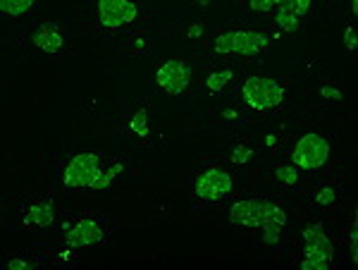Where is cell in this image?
Instances as JSON below:
<instances>
[{"label": "cell", "mask_w": 358, "mask_h": 270, "mask_svg": "<svg viewBox=\"0 0 358 270\" xmlns=\"http://www.w3.org/2000/svg\"><path fill=\"white\" fill-rule=\"evenodd\" d=\"M94 24L103 34H141L151 24V8L134 0H101L94 8Z\"/></svg>", "instance_id": "6da1fadb"}, {"label": "cell", "mask_w": 358, "mask_h": 270, "mask_svg": "<svg viewBox=\"0 0 358 270\" xmlns=\"http://www.w3.org/2000/svg\"><path fill=\"white\" fill-rule=\"evenodd\" d=\"M113 227V220L103 213H72L62 218L60 237L72 249H94L108 242Z\"/></svg>", "instance_id": "7a4b0ae2"}, {"label": "cell", "mask_w": 358, "mask_h": 270, "mask_svg": "<svg viewBox=\"0 0 358 270\" xmlns=\"http://www.w3.org/2000/svg\"><path fill=\"white\" fill-rule=\"evenodd\" d=\"M108 153L82 151L72 153L57 165V182L65 189H94L96 180L101 177L103 168L108 163Z\"/></svg>", "instance_id": "3957f363"}, {"label": "cell", "mask_w": 358, "mask_h": 270, "mask_svg": "<svg viewBox=\"0 0 358 270\" xmlns=\"http://www.w3.org/2000/svg\"><path fill=\"white\" fill-rule=\"evenodd\" d=\"M287 94H289V82L287 79L273 77H246L239 86L241 103L256 113H273L285 106Z\"/></svg>", "instance_id": "277c9868"}, {"label": "cell", "mask_w": 358, "mask_h": 270, "mask_svg": "<svg viewBox=\"0 0 358 270\" xmlns=\"http://www.w3.org/2000/svg\"><path fill=\"white\" fill-rule=\"evenodd\" d=\"M229 222L239 227H265V225H287V213L282 206L268 199H241L229 208Z\"/></svg>", "instance_id": "5b68a950"}, {"label": "cell", "mask_w": 358, "mask_h": 270, "mask_svg": "<svg viewBox=\"0 0 358 270\" xmlns=\"http://www.w3.org/2000/svg\"><path fill=\"white\" fill-rule=\"evenodd\" d=\"M234 189V177L220 165H208L194 180V201L199 206H215L224 201Z\"/></svg>", "instance_id": "8992f818"}, {"label": "cell", "mask_w": 358, "mask_h": 270, "mask_svg": "<svg viewBox=\"0 0 358 270\" xmlns=\"http://www.w3.org/2000/svg\"><path fill=\"white\" fill-rule=\"evenodd\" d=\"M330 151H332V146L325 136L315 134V132H308V134H303L301 139L294 143L292 160H294V165L301 170H317L327 163Z\"/></svg>", "instance_id": "52a82bcc"}, {"label": "cell", "mask_w": 358, "mask_h": 270, "mask_svg": "<svg viewBox=\"0 0 358 270\" xmlns=\"http://www.w3.org/2000/svg\"><path fill=\"white\" fill-rule=\"evenodd\" d=\"M29 45L43 55H60L69 45V34L62 24L45 20L29 29Z\"/></svg>", "instance_id": "ba28073f"}, {"label": "cell", "mask_w": 358, "mask_h": 270, "mask_svg": "<svg viewBox=\"0 0 358 270\" xmlns=\"http://www.w3.org/2000/svg\"><path fill=\"white\" fill-rule=\"evenodd\" d=\"M189 82H192V65L179 57H170V60L160 62L155 70V84L167 96H179L187 91Z\"/></svg>", "instance_id": "9c48e42d"}, {"label": "cell", "mask_w": 358, "mask_h": 270, "mask_svg": "<svg viewBox=\"0 0 358 270\" xmlns=\"http://www.w3.org/2000/svg\"><path fill=\"white\" fill-rule=\"evenodd\" d=\"M17 218L29 229H45L55 222V206L50 199L29 197L17 208Z\"/></svg>", "instance_id": "30bf717a"}, {"label": "cell", "mask_w": 358, "mask_h": 270, "mask_svg": "<svg viewBox=\"0 0 358 270\" xmlns=\"http://www.w3.org/2000/svg\"><path fill=\"white\" fill-rule=\"evenodd\" d=\"M303 256L320 258V261H325V263H330V266H332L334 244H332V239L327 237L325 227H322L320 222H315V225L303 229Z\"/></svg>", "instance_id": "8fae6325"}, {"label": "cell", "mask_w": 358, "mask_h": 270, "mask_svg": "<svg viewBox=\"0 0 358 270\" xmlns=\"http://www.w3.org/2000/svg\"><path fill=\"white\" fill-rule=\"evenodd\" d=\"M127 132L138 141V143H148L151 141V113L146 106H134L127 113Z\"/></svg>", "instance_id": "7c38bea8"}, {"label": "cell", "mask_w": 358, "mask_h": 270, "mask_svg": "<svg viewBox=\"0 0 358 270\" xmlns=\"http://www.w3.org/2000/svg\"><path fill=\"white\" fill-rule=\"evenodd\" d=\"M210 120L224 127H241L248 122V113L236 101H222L215 111L210 113Z\"/></svg>", "instance_id": "4fadbf2b"}, {"label": "cell", "mask_w": 358, "mask_h": 270, "mask_svg": "<svg viewBox=\"0 0 358 270\" xmlns=\"http://www.w3.org/2000/svg\"><path fill=\"white\" fill-rule=\"evenodd\" d=\"M246 41H248V29H234V31L220 34L213 43V50L220 55H244L246 50Z\"/></svg>", "instance_id": "5bb4252c"}, {"label": "cell", "mask_w": 358, "mask_h": 270, "mask_svg": "<svg viewBox=\"0 0 358 270\" xmlns=\"http://www.w3.org/2000/svg\"><path fill=\"white\" fill-rule=\"evenodd\" d=\"M124 172H127V160L110 156V158H108V163H106V168H103V172H101V177L96 180L94 192H106V189H110L115 182L122 180Z\"/></svg>", "instance_id": "9a60e30c"}, {"label": "cell", "mask_w": 358, "mask_h": 270, "mask_svg": "<svg viewBox=\"0 0 358 270\" xmlns=\"http://www.w3.org/2000/svg\"><path fill=\"white\" fill-rule=\"evenodd\" d=\"M232 79H234L232 67H217V70L208 72L203 79V94L210 96V99H215V96H220L222 91L227 89Z\"/></svg>", "instance_id": "2e32d148"}, {"label": "cell", "mask_w": 358, "mask_h": 270, "mask_svg": "<svg viewBox=\"0 0 358 270\" xmlns=\"http://www.w3.org/2000/svg\"><path fill=\"white\" fill-rule=\"evenodd\" d=\"M275 27L282 34H294L301 29V17H296L289 8V0H277V17H275Z\"/></svg>", "instance_id": "e0dca14e"}, {"label": "cell", "mask_w": 358, "mask_h": 270, "mask_svg": "<svg viewBox=\"0 0 358 270\" xmlns=\"http://www.w3.org/2000/svg\"><path fill=\"white\" fill-rule=\"evenodd\" d=\"M232 163L236 165V168H246V165H251L253 160L258 158V151L253 143L248 141H234L232 143Z\"/></svg>", "instance_id": "ac0fdd59"}, {"label": "cell", "mask_w": 358, "mask_h": 270, "mask_svg": "<svg viewBox=\"0 0 358 270\" xmlns=\"http://www.w3.org/2000/svg\"><path fill=\"white\" fill-rule=\"evenodd\" d=\"M273 177L282 187H296L301 182V170L289 163H277L273 168Z\"/></svg>", "instance_id": "d6986e66"}, {"label": "cell", "mask_w": 358, "mask_h": 270, "mask_svg": "<svg viewBox=\"0 0 358 270\" xmlns=\"http://www.w3.org/2000/svg\"><path fill=\"white\" fill-rule=\"evenodd\" d=\"M0 13L8 17H27L36 13V3L34 0H3L0 3Z\"/></svg>", "instance_id": "ffe728a7"}, {"label": "cell", "mask_w": 358, "mask_h": 270, "mask_svg": "<svg viewBox=\"0 0 358 270\" xmlns=\"http://www.w3.org/2000/svg\"><path fill=\"white\" fill-rule=\"evenodd\" d=\"M270 43V36L265 31H256V29H248V41H246V50L244 57H256L261 55Z\"/></svg>", "instance_id": "44dd1931"}, {"label": "cell", "mask_w": 358, "mask_h": 270, "mask_svg": "<svg viewBox=\"0 0 358 270\" xmlns=\"http://www.w3.org/2000/svg\"><path fill=\"white\" fill-rule=\"evenodd\" d=\"M339 199V189L332 185V182H325V185H317L313 192V204L322 206V208H330V206L337 204Z\"/></svg>", "instance_id": "7402d4cb"}, {"label": "cell", "mask_w": 358, "mask_h": 270, "mask_svg": "<svg viewBox=\"0 0 358 270\" xmlns=\"http://www.w3.org/2000/svg\"><path fill=\"white\" fill-rule=\"evenodd\" d=\"M151 36L148 34H129V41H127V53L129 55H141L151 48Z\"/></svg>", "instance_id": "603a6c76"}, {"label": "cell", "mask_w": 358, "mask_h": 270, "mask_svg": "<svg viewBox=\"0 0 358 270\" xmlns=\"http://www.w3.org/2000/svg\"><path fill=\"white\" fill-rule=\"evenodd\" d=\"M317 99L322 103H342V89L334 84H320L317 86Z\"/></svg>", "instance_id": "cb8c5ba5"}, {"label": "cell", "mask_w": 358, "mask_h": 270, "mask_svg": "<svg viewBox=\"0 0 358 270\" xmlns=\"http://www.w3.org/2000/svg\"><path fill=\"white\" fill-rule=\"evenodd\" d=\"M248 8L258 15H268V13H273V10H277V0H251Z\"/></svg>", "instance_id": "d4e9b609"}, {"label": "cell", "mask_w": 358, "mask_h": 270, "mask_svg": "<svg viewBox=\"0 0 358 270\" xmlns=\"http://www.w3.org/2000/svg\"><path fill=\"white\" fill-rule=\"evenodd\" d=\"M261 229H263V242L268 246H275L277 242H280V237H282V227L280 225H265Z\"/></svg>", "instance_id": "484cf974"}, {"label": "cell", "mask_w": 358, "mask_h": 270, "mask_svg": "<svg viewBox=\"0 0 358 270\" xmlns=\"http://www.w3.org/2000/svg\"><path fill=\"white\" fill-rule=\"evenodd\" d=\"M344 45H346V53L354 55L356 53V27L349 24L344 29Z\"/></svg>", "instance_id": "4316f807"}, {"label": "cell", "mask_w": 358, "mask_h": 270, "mask_svg": "<svg viewBox=\"0 0 358 270\" xmlns=\"http://www.w3.org/2000/svg\"><path fill=\"white\" fill-rule=\"evenodd\" d=\"M301 268L303 270H325V268H330V263L320 261V258H313V256H303Z\"/></svg>", "instance_id": "83f0119b"}, {"label": "cell", "mask_w": 358, "mask_h": 270, "mask_svg": "<svg viewBox=\"0 0 358 270\" xmlns=\"http://www.w3.org/2000/svg\"><path fill=\"white\" fill-rule=\"evenodd\" d=\"M34 266H38V263L29 261V258H10V261H8V268H10V270H20V268H34Z\"/></svg>", "instance_id": "f1b7e54d"}, {"label": "cell", "mask_w": 358, "mask_h": 270, "mask_svg": "<svg viewBox=\"0 0 358 270\" xmlns=\"http://www.w3.org/2000/svg\"><path fill=\"white\" fill-rule=\"evenodd\" d=\"M201 36H203V22H194V24L187 29V38L196 41V38H201Z\"/></svg>", "instance_id": "f546056e"}, {"label": "cell", "mask_w": 358, "mask_h": 270, "mask_svg": "<svg viewBox=\"0 0 358 270\" xmlns=\"http://www.w3.org/2000/svg\"><path fill=\"white\" fill-rule=\"evenodd\" d=\"M351 13H354V15L358 13V0H354V3H351Z\"/></svg>", "instance_id": "4dcf8cb0"}]
</instances>
